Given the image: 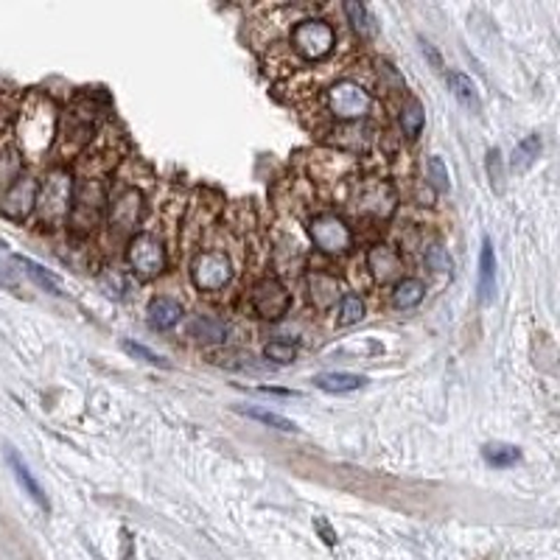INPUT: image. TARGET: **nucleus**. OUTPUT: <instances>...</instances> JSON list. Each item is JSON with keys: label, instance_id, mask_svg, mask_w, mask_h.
<instances>
[{"label": "nucleus", "instance_id": "1", "mask_svg": "<svg viewBox=\"0 0 560 560\" xmlns=\"http://www.w3.org/2000/svg\"><path fill=\"white\" fill-rule=\"evenodd\" d=\"M70 205H74V183L70 174L56 168L48 174V180L37 188V207L40 219L45 225H62L70 216Z\"/></svg>", "mask_w": 560, "mask_h": 560}, {"label": "nucleus", "instance_id": "2", "mask_svg": "<svg viewBox=\"0 0 560 560\" xmlns=\"http://www.w3.org/2000/svg\"><path fill=\"white\" fill-rule=\"evenodd\" d=\"M126 258L129 266L140 275V277H155L165 269L168 258H165V247L163 241L152 233H137L129 238L126 247Z\"/></svg>", "mask_w": 560, "mask_h": 560}, {"label": "nucleus", "instance_id": "3", "mask_svg": "<svg viewBox=\"0 0 560 560\" xmlns=\"http://www.w3.org/2000/svg\"><path fill=\"white\" fill-rule=\"evenodd\" d=\"M336 34L323 20H303L292 31V45L303 59H323L334 51Z\"/></svg>", "mask_w": 560, "mask_h": 560}, {"label": "nucleus", "instance_id": "4", "mask_svg": "<svg viewBox=\"0 0 560 560\" xmlns=\"http://www.w3.org/2000/svg\"><path fill=\"white\" fill-rule=\"evenodd\" d=\"M191 277L199 292H219L230 284L233 264L225 253H199L191 264Z\"/></svg>", "mask_w": 560, "mask_h": 560}, {"label": "nucleus", "instance_id": "5", "mask_svg": "<svg viewBox=\"0 0 560 560\" xmlns=\"http://www.w3.org/2000/svg\"><path fill=\"white\" fill-rule=\"evenodd\" d=\"M253 311L264 320H280L292 305V295L286 292V286L275 277H266L261 284H255L253 295H250Z\"/></svg>", "mask_w": 560, "mask_h": 560}, {"label": "nucleus", "instance_id": "6", "mask_svg": "<svg viewBox=\"0 0 560 560\" xmlns=\"http://www.w3.org/2000/svg\"><path fill=\"white\" fill-rule=\"evenodd\" d=\"M37 113V118L31 115V110L23 113V124H20V140H23V149L31 155H40L43 149H48V140L54 135V110L51 104L45 101Z\"/></svg>", "mask_w": 560, "mask_h": 560}, {"label": "nucleus", "instance_id": "7", "mask_svg": "<svg viewBox=\"0 0 560 560\" xmlns=\"http://www.w3.org/2000/svg\"><path fill=\"white\" fill-rule=\"evenodd\" d=\"M328 104L336 118H362L370 110V95L354 82H339L328 90Z\"/></svg>", "mask_w": 560, "mask_h": 560}, {"label": "nucleus", "instance_id": "8", "mask_svg": "<svg viewBox=\"0 0 560 560\" xmlns=\"http://www.w3.org/2000/svg\"><path fill=\"white\" fill-rule=\"evenodd\" d=\"M311 238H314V244H317L320 250H325V253H334V255H339V253H347L350 250V241H354V235H350V230H347V225L342 222V219H336V216H317L311 222Z\"/></svg>", "mask_w": 560, "mask_h": 560}, {"label": "nucleus", "instance_id": "9", "mask_svg": "<svg viewBox=\"0 0 560 560\" xmlns=\"http://www.w3.org/2000/svg\"><path fill=\"white\" fill-rule=\"evenodd\" d=\"M34 205H37V183L31 177H20L9 191H4V196H0V214L15 222H23L34 210Z\"/></svg>", "mask_w": 560, "mask_h": 560}, {"label": "nucleus", "instance_id": "10", "mask_svg": "<svg viewBox=\"0 0 560 560\" xmlns=\"http://www.w3.org/2000/svg\"><path fill=\"white\" fill-rule=\"evenodd\" d=\"M6 463H9V468H12V474H15V479H17V485L23 487V494H28V499L37 505L40 510H51V502H48V496H45V490H43V485H40V479L31 474V468H28V463L20 457V454L12 448V445H6Z\"/></svg>", "mask_w": 560, "mask_h": 560}, {"label": "nucleus", "instance_id": "11", "mask_svg": "<svg viewBox=\"0 0 560 560\" xmlns=\"http://www.w3.org/2000/svg\"><path fill=\"white\" fill-rule=\"evenodd\" d=\"M479 303L487 305L490 300H494L496 295V250L494 244H490V238L485 235L482 238V253H479Z\"/></svg>", "mask_w": 560, "mask_h": 560}, {"label": "nucleus", "instance_id": "12", "mask_svg": "<svg viewBox=\"0 0 560 560\" xmlns=\"http://www.w3.org/2000/svg\"><path fill=\"white\" fill-rule=\"evenodd\" d=\"M395 207V194L387 183H373L362 191V202L359 210L362 214H373V216H390Z\"/></svg>", "mask_w": 560, "mask_h": 560}, {"label": "nucleus", "instance_id": "13", "mask_svg": "<svg viewBox=\"0 0 560 560\" xmlns=\"http://www.w3.org/2000/svg\"><path fill=\"white\" fill-rule=\"evenodd\" d=\"M146 320L157 331H168L183 320V305L174 297H155L146 308Z\"/></svg>", "mask_w": 560, "mask_h": 560}, {"label": "nucleus", "instance_id": "14", "mask_svg": "<svg viewBox=\"0 0 560 560\" xmlns=\"http://www.w3.org/2000/svg\"><path fill=\"white\" fill-rule=\"evenodd\" d=\"M367 264H370L373 275L381 280V284H387V280L401 275V255L393 247H387V244H378V247H373L370 255H367Z\"/></svg>", "mask_w": 560, "mask_h": 560}, {"label": "nucleus", "instance_id": "15", "mask_svg": "<svg viewBox=\"0 0 560 560\" xmlns=\"http://www.w3.org/2000/svg\"><path fill=\"white\" fill-rule=\"evenodd\" d=\"M137 216H140V194L129 188L113 202V227L115 230H132Z\"/></svg>", "mask_w": 560, "mask_h": 560}, {"label": "nucleus", "instance_id": "16", "mask_svg": "<svg viewBox=\"0 0 560 560\" xmlns=\"http://www.w3.org/2000/svg\"><path fill=\"white\" fill-rule=\"evenodd\" d=\"M365 375H356V373H320L314 375V384H317L320 390L325 393H334V395H342V393H354L359 387H365Z\"/></svg>", "mask_w": 560, "mask_h": 560}, {"label": "nucleus", "instance_id": "17", "mask_svg": "<svg viewBox=\"0 0 560 560\" xmlns=\"http://www.w3.org/2000/svg\"><path fill=\"white\" fill-rule=\"evenodd\" d=\"M15 261H17V266H20V269H23V272H25V275L34 280V284H37V286L43 289V292L56 295V297L65 295V292H62V284H59V277H56L54 272H48L45 266H40L37 261H31V258H25V255H17Z\"/></svg>", "mask_w": 560, "mask_h": 560}, {"label": "nucleus", "instance_id": "18", "mask_svg": "<svg viewBox=\"0 0 560 560\" xmlns=\"http://www.w3.org/2000/svg\"><path fill=\"white\" fill-rule=\"evenodd\" d=\"M445 82H448V90L454 93V98H457L460 104L465 110H471V113H482V101H479V93H476V87L471 85V79L465 76V74H451L445 76Z\"/></svg>", "mask_w": 560, "mask_h": 560}, {"label": "nucleus", "instance_id": "19", "mask_svg": "<svg viewBox=\"0 0 560 560\" xmlns=\"http://www.w3.org/2000/svg\"><path fill=\"white\" fill-rule=\"evenodd\" d=\"M482 457L487 465H494V468H510L521 460V451L510 443H487L482 448Z\"/></svg>", "mask_w": 560, "mask_h": 560}, {"label": "nucleus", "instance_id": "20", "mask_svg": "<svg viewBox=\"0 0 560 560\" xmlns=\"http://www.w3.org/2000/svg\"><path fill=\"white\" fill-rule=\"evenodd\" d=\"M424 295H426V286L420 284L417 277H404V280H398V286L393 292V303L398 308H412L424 300Z\"/></svg>", "mask_w": 560, "mask_h": 560}, {"label": "nucleus", "instance_id": "21", "mask_svg": "<svg viewBox=\"0 0 560 560\" xmlns=\"http://www.w3.org/2000/svg\"><path fill=\"white\" fill-rule=\"evenodd\" d=\"M241 415H247L253 420H258V424L269 426V429H280V432H297L295 420L277 415V412H269V409H261V406H238Z\"/></svg>", "mask_w": 560, "mask_h": 560}, {"label": "nucleus", "instance_id": "22", "mask_svg": "<svg viewBox=\"0 0 560 560\" xmlns=\"http://www.w3.org/2000/svg\"><path fill=\"white\" fill-rule=\"evenodd\" d=\"M538 155H541V137L538 135H527L521 140V144L515 146V152H513V171H527L535 160H538Z\"/></svg>", "mask_w": 560, "mask_h": 560}, {"label": "nucleus", "instance_id": "23", "mask_svg": "<svg viewBox=\"0 0 560 560\" xmlns=\"http://www.w3.org/2000/svg\"><path fill=\"white\" fill-rule=\"evenodd\" d=\"M311 297L320 308H328L339 300V284L328 275H314L311 277Z\"/></svg>", "mask_w": 560, "mask_h": 560}, {"label": "nucleus", "instance_id": "24", "mask_svg": "<svg viewBox=\"0 0 560 560\" xmlns=\"http://www.w3.org/2000/svg\"><path fill=\"white\" fill-rule=\"evenodd\" d=\"M23 160L15 149L0 155V191H9L20 177H23Z\"/></svg>", "mask_w": 560, "mask_h": 560}, {"label": "nucleus", "instance_id": "25", "mask_svg": "<svg viewBox=\"0 0 560 560\" xmlns=\"http://www.w3.org/2000/svg\"><path fill=\"white\" fill-rule=\"evenodd\" d=\"M424 121H426V113H424V107H420V101L409 98L404 104V110H401V129H404V135L406 137H417L420 129H424Z\"/></svg>", "mask_w": 560, "mask_h": 560}, {"label": "nucleus", "instance_id": "26", "mask_svg": "<svg viewBox=\"0 0 560 560\" xmlns=\"http://www.w3.org/2000/svg\"><path fill=\"white\" fill-rule=\"evenodd\" d=\"M188 334L199 342H219V339H225V325L216 320H207V317H196V320H191Z\"/></svg>", "mask_w": 560, "mask_h": 560}, {"label": "nucleus", "instance_id": "27", "mask_svg": "<svg viewBox=\"0 0 560 560\" xmlns=\"http://www.w3.org/2000/svg\"><path fill=\"white\" fill-rule=\"evenodd\" d=\"M345 15L350 17V25H354L362 37H370L373 34V17H370L365 4H345Z\"/></svg>", "mask_w": 560, "mask_h": 560}, {"label": "nucleus", "instance_id": "28", "mask_svg": "<svg viewBox=\"0 0 560 560\" xmlns=\"http://www.w3.org/2000/svg\"><path fill=\"white\" fill-rule=\"evenodd\" d=\"M365 317V303L356 295H345L339 305V325H354Z\"/></svg>", "mask_w": 560, "mask_h": 560}, {"label": "nucleus", "instance_id": "29", "mask_svg": "<svg viewBox=\"0 0 560 560\" xmlns=\"http://www.w3.org/2000/svg\"><path fill=\"white\" fill-rule=\"evenodd\" d=\"M264 356L272 359V362H277V365H289V362L297 359V345L275 339V342H269V345L264 347Z\"/></svg>", "mask_w": 560, "mask_h": 560}, {"label": "nucleus", "instance_id": "30", "mask_svg": "<svg viewBox=\"0 0 560 560\" xmlns=\"http://www.w3.org/2000/svg\"><path fill=\"white\" fill-rule=\"evenodd\" d=\"M121 347L126 350L129 356H135V359H140V362H146V365H157V367H171V365H168V362H165V359H163L160 354H155V350H149L146 345H140V342H129V339H126V342H124Z\"/></svg>", "mask_w": 560, "mask_h": 560}, {"label": "nucleus", "instance_id": "31", "mask_svg": "<svg viewBox=\"0 0 560 560\" xmlns=\"http://www.w3.org/2000/svg\"><path fill=\"white\" fill-rule=\"evenodd\" d=\"M487 177H490V185L496 188V194L505 191V165H502V152L499 149L487 152Z\"/></svg>", "mask_w": 560, "mask_h": 560}, {"label": "nucleus", "instance_id": "32", "mask_svg": "<svg viewBox=\"0 0 560 560\" xmlns=\"http://www.w3.org/2000/svg\"><path fill=\"white\" fill-rule=\"evenodd\" d=\"M426 171H429V180H432V185H435L437 191H448V188H451L448 168H445V163H443L440 157H432L429 165H426Z\"/></svg>", "mask_w": 560, "mask_h": 560}, {"label": "nucleus", "instance_id": "33", "mask_svg": "<svg viewBox=\"0 0 560 560\" xmlns=\"http://www.w3.org/2000/svg\"><path fill=\"white\" fill-rule=\"evenodd\" d=\"M426 264H429L435 272H440V275L451 272V258H448V253H445L443 247H429V253H426Z\"/></svg>", "mask_w": 560, "mask_h": 560}, {"label": "nucleus", "instance_id": "34", "mask_svg": "<svg viewBox=\"0 0 560 560\" xmlns=\"http://www.w3.org/2000/svg\"><path fill=\"white\" fill-rule=\"evenodd\" d=\"M0 289L20 292V277H17V269H12L6 261H0Z\"/></svg>", "mask_w": 560, "mask_h": 560}, {"label": "nucleus", "instance_id": "35", "mask_svg": "<svg viewBox=\"0 0 560 560\" xmlns=\"http://www.w3.org/2000/svg\"><path fill=\"white\" fill-rule=\"evenodd\" d=\"M314 527H317V530L323 533V541H325L328 546H334V544H336V533L328 527V521H325V518H314Z\"/></svg>", "mask_w": 560, "mask_h": 560}, {"label": "nucleus", "instance_id": "36", "mask_svg": "<svg viewBox=\"0 0 560 560\" xmlns=\"http://www.w3.org/2000/svg\"><path fill=\"white\" fill-rule=\"evenodd\" d=\"M424 54H426V56H429V59H432V65H435V67H437V70H440V67H443V65H440V56H437V51H435V48H432V45H429V43H424Z\"/></svg>", "mask_w": 560, "mask_h": 560}]
</instances>
